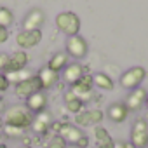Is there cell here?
Returning a JSON list of instances; mask_svg holds the SVG:
<instances>
[{"label":"cell","mask_w":148,"mask_h":148,"mask_svg":"<svg viewBox=\"0 0 148 148\" xmlns=\"http://www.w3.org/2000/svg\"><path fill=\"white\" fill-rule=\"evenodd\" d=\"M4 127H11V129H16V131H28L32 127V122H33V115L26 110V106L23 105H11L4 110Z\"/></svg>","instance_id":"cell-1"},{"label":"cell","mask_w":148,"mask_h":148,"mask_svg":"<svg viewBox=\"0 0 148 148\" xmlns=\"http://www.w3.org/2000/svg\"><path fill=\"white\" fill-rule=\"evenodd\" d=\"M56 131L58 136H61L66 145H71L75 148H87L89 146V138L84 134V131L80 127H77L75 124H68V122H56L52 124V127Z\"/></svg>","instance_id":"cell-2"},{"label":"cell","mask_w":148,"mask_h":148,"mask_svg":"<svg viewBox=\"0 0 148 148\" xmlns=\"http://www.w3.org/2000/svg\"><path fill=\"white\" fill-rule=\"evenodd\" d=\"M56 26L66 37H73V35H80L82 23H80V18L73 11H63L56 16Z\"/></svg>","instance_id":"cell-3"},{"label":"cell","mask_w":148,"mask_h":148,"mask_svg":"<svg viewBox=\"0 0 148 148\" xmlns=\"http://www.w3.org/2000/svg\"><path fill=\"white\" fill-rule=\"evenodd\" d=\"M64 52L73 59H84L89 52V44L82 35H73L66 38V49Z\"/></svg>","instance_id":"cell-4"},{"label":"cell","mask_w":148,"mask_h":148,"mask_svg":"<svg viewBox=\"0 0 148 148\" xmlns=\"http://www.w3.org/2000/svg\"><path fill=\"white\" fill-rule=\"evenodd\" d=\"M145 79H146V70H145L143 66H132V68H129L125 73H122V75H120L119 84H120L124 89L132 91V89L139 87V84H141Z\"/></svg>","instance_id":"cell-5"},{"label":"cell","mask_w":148,"mask_h":148,"mask_svg":"<svg viewBox=\"0 0 148 148\" xmlns=\"http://www.w3.org/2000/svg\"><path fill=\"white\" fill-rule=\"evenodd\" d=\"M132 148H148V120L138 119L131 127Z\"/></svg>","instance_id":"cell-6"},{"label":"cell","mask_w":148,"mask_h":148,"mask_svg":"<svg viewBox=\"0 0 148 148\" xmlns=\"http://www.w3.org/2000/svg\"><path fill=\"white\" fill-rule=\"evenodd\" d=\"M40 91H44V87H42V82L37 75H30L28 79H25V80H21L19 84L14 86V94L21 99H26L32 94L40 92Z\"/></svg>","instance_id":"cell-7"},{"label":"cell","mask_w":148,"mask_h":148,"mask_svg":"<svg viewBox=\"0 0 148 148\" xmlns=\"http://www.w3.org/2000/svg\"><path fill=\"white\" fill-rule=\"evenodd\" d=\"M105 119V113L99 108H92V110H82L80 113H77L73 117V124L77 127H91V125H99Z\"/></svg>","instance_id":"cell-8"},{"label":"cell","mask_w":148,"mask_h":148,"mask_svg":"<svg viewBox=\"0 0 148 148\" xmlns=\"http://www.w3.org/2000/svg\"><path fill=\"white\" fill-rule=\"evenodd\" d=\"M42 42V30H21L16 35V44L21 51H28L37 47Z\"/></svg>","instance_id":"cell-9"},{"label":"cell","mask_w":148,"mask_h":148,"mask_svg":"<svg viewBox=\"0 0 148 148\" xmlns=\"http://www.w3.org/2000/svg\"><path fill=\"white\" fill-rule=\"evenodd\" d=\"M92 87H94V82H92V75L91 73H86V75L82 77V79H79L75 84L71 86V92L75 94L80 101H87V99H91V96H92Z\"/></svg>","instance_id":"cell-10"},{"label":"cell","mask_w":148,"mask_h":148,"mask_svg":"<svg viewBox=\"0 0 148 148\" xmlns=\"http://www.w3.org/2000/svg\"><path fill=\"white\" fill-rule=\"evenodd\" d=\"M28 61H30V56H28L26 51H16V52H12V54L9 56V59H7V66H5L4 73L7 75V73L21 71V70L26 68Z\"/></svg>","instance_id":"cell-11"},{"label":"cell","mask_w":148,"mask_h":148,"mask_svg":"<svg viewBox=\"0 0 148 148\" xmlns=\"http://www.w3.org/2000/svg\"><path fill=\"white\" fill-rule=\"evenodd\" d=\"M47 103H49V99H47V94L44 91L35 92V94H32L30 98L25 99V106H26V110L32 115H37V113L45 112L47 110Z\"/></svg>","instance_id":"cell-12"},{"label":"cell","mask_w":148,"mask_h":148,"mask_svg":"<svg viewBox=\"0 0 148 148\" xmlns=\"http://www.w3.org/2000/svg\"><path fill=\"white\" fill-rule=\"evenodd\" d=\"M87 73V68L80 63H68L66 68L63 70V82L68 84V86H73L79 79H82L84 75Z\"/></svg>","instance_id":"cell-13"},{"label":"cell","mask_w":148,"mask_h":148,"mask_svg":"<svg viewBox=\"0 0 148 148\" xmlns=\"http://www.w3.org/2000/svg\"><path fill=\"white\" fill-rule=\"evenodd\" d=\"M52 117H51V113L45 110V112H42V113H37V115H33V122H32V131L35 132V134H38V136H45L49 131H51V127H52Z\"/></svg>","instance_id":"cell-14"},{"label":"cell","mask_w":148,"mask_h":148,"mask_svg":"<svg viewBox=\"0 0 148 148\" xmlns=\"http://www.w3.org/2000/svg\"><path fill=\"white\" fill-rule=\"evenodd\" d=\"M146 96H148V92L139 86V87H136V89H132V91L129 92V96L125 98V103H124V105L127 106L129 112H138V110H141V108L145 106Z\"/></svg>","instance_id":"cell-15"},{"label":"cell","mask_w":148,"mask_h":148,"mask_svg":"<svg viewBox=\"0 0 148 148\" xmlns=\"http://www.w3.org/2000/svg\"><path fill=\"white\" fill-rule=\"evenodd\" d=\"M45 21V14L42 9L33 7L28 11V14L23 19V30H40Z\"/></svg>","instance_id":"cell-16"},{"label":"cell","mask_w":148,"mask_h":148,"mask_svg":"<svg viewBox=\"0 0 148 148\" xmlns=\"http://www.w3.org/2000/svg\"><path fill=\"white\" fill-rule=\"evenodd\" d=\"M37 77L40 79V82H42V87H44V89H52V87L59 82V73H56V71L49 70L47 66H42V68L38 70Z\"/></svg>","instance_id":"cell-17"},{"label":"cell","mask_w":148,"mask_h":148,"mask_svg":"<svg viewBox=\"0 0 148 148\" xmlns=\"http://www.w3.org/2000/svg\"><path fill=\"white\" fill-rule=\"evenodd\" d=\"M94 138H96L98 148H115V141H113L112 134L103 125H96L94 127Z\"/></svg>","instance_id":"cell-18"},{"label":"cell","mask_w":148,"mask_h":148,"mask_svg":"<svg viewBox=\"0 0 148 148\" xmlns=\"http://www.w3.org/2000/svg\"><path fill=\"white\" fill-rule=\"evenodd\" d=\"M127 115H129V110H127V106H125L124 103H120V101L108 106V119H110L112 122H115V124L124 122V120L127 119Z\"/></svg>","instance_id":"cell-19"},{"label":"cell","mask_w":148,"mask_h":148,"mask_svg":"<svg viewBox=\"0 0 148 148\" xmlns=\"http://www.w3.org/2000/svg\"><path fill=\"white\" fill-rule=\"evenodd\" d=\"M68 61H70V56H68L64 51H59V52H56V54L47 61V64H45V66H47L49 70H52V71L59 73V71H63V70L66 68Z\"/></svg>","instance_id":"cell-20"},{"label":"cell","mask_w":148,"mask_h":148,"mask_svg":"<svg viewBox=\"0 0 148 148\" xmlns=\"http://www.w3.org/2000/svg\"><path fill=\"white\" fill-rule=\"evenodd\" d=\"M64 106H66V112L77 115L84 110V101H80L71 91H66L64 92Z\"/></svg>","instance_id":"cell-21"},{"label":"cell","mask_w":148,"mask_h":148,"mask_svg":"<svg viewBox=\"0 0 148 148\" xmlns=\"http://www.w3.org/2000/svg\"><path fill=\"white\" fill-rule=\"evenodd\" d=\"M92 82H94L96 87H99V89H103V91H113V87H115L113 80L106 75V73H103V71L94 73V75H92Z\"/></svg>","instance_id":"cell-22"},{"label":"cell","mask_w":148,"mask_h":148,"mask_svg":"<svg viewBox=\"0 0 148 148\" xmlns=\"http://www.w3.org/2000/svg\"><path fill=\"white\" fill-rule=\"evenodd\" d=\"M14 23V12L4 5H0V26L9 30V26Z\"/></svg>","instance_id":"cell-23"},{"label":"cell","mask_w":148,"mask_h":148,"mask_svg":"<svg viewBox=\"0 0 148 148\" xmlns=\"http://www.w3.org/2000/svg\"><path fill=\"white\" fill-rule=\"evenodd\" d=\"M45 148H68V145H66V141H64L61 136L54 134V136L49 139V143L45 145Z\"/></svg>","instance_id":"cell-24"},{"label":"cell","mask_w":148,"mask_h":148,"mask_svg":"<svg viewBox=\"0 0 148 148\" xmlns=\"http://www.w3.org/2000/svg\"><path fill=\"white\" fill-rule=\"evenodd\" d=\"M9 87H11V84L7 82L5 75H4V73H0V98H2V96L9 91Z\"/></svg>","instance_id":"cell-25"},{"label":"cell","mask_w":148,"mask_h":148,"mask_svg":"<svg viewBox=\"0 0 148 148\" xmlns=\"http://www.w3.org/2000/svg\"><path fill=\"white\" fill-rule=\"evenodd\" d=\"M7 59H9V56L5 52H0V73H4V70L7 66Z\"/></svg>","instance_id":"cell-26"},{"label":"cell","mask_w":148,"mask_h":148,"mask_svg":"<svg viewBox=\"0 0 148 148\" xmlns=\"http://www.w3.org/2000/svg\"><path fill=\"white\" fill-rule=\"evenodd\" d=\"M9 38V30L4 28V26H0V44H5Z\"/></svg>","instance_id":"cell-27"},{"label":"cell","mask_w":148,"mask_h":148,"mask_svg":"<svg viewBox=\"0 0 148 148\" xmlns=\"http://www.w3.org/2000/svg\"><path fill=\"white\" fill-rule=\"evenodd\" d=\"M5 110V105H4V99L0 98V112H4Z\"/></svg>","instance_id":"cell-28"},{"label":"cell","mask_w":148,"mask_h":148,"mask_svg":"<svg viewBox=\"0 0 148 148\" xmlns=\"http://www.w3.org/2000/svg\"><path fill=\"white\" fill-rule=\"evenodd\" d=\"M0 145H4V134H2V131H0Z\"/></svg>","instance_id":"cell-29"},{"label":"cell","mask_w":148,"mask_h":148,"mask_svg":"<svg viewBox=\"0 0 148 148\" xmlns=\"http://www.w3.org/2000/svg\"><path fill=\"white\" fill-rule=\"evenodd\" d=\"M4 127V119H2V115H0V129Z\"/></svg>","instance_id":"cell-30"},{"label":"cell","mask_w":148,"mask_h":148,"mask_svg":"<svg viewBox=\"0 0 148 148\" xmlns=\"http://www.w3.org/2000/svg\"><path fill=\"white\" fill-rule=\"evenodd\" d=\"M145 106L148 108V96H146V101H145Z\"/></svg>","instance_id":"cell-31"},{"label":"cell","mask_w":148,"mask_h":148,"mask_svg":"<svg viewBox=\"0 0 148 148\" xmlns=\"http://www.w3.org/2000/svg\"><path fill=\"white\" fill-rule=\"evenodd\" d=\"M0 148H7V146H5V145H0Z\"/></svg>","instance_id":"cell-32"},{"label":"cell","mask_w":148,"mask_h":148,"mask_svg":"<svg viewBox=\"0 0 148 148\" xmlns=\"http://www.w3.org/2000/svg\"><path fill=\"white\" fill-rule=\"evenodd\" d=\"M21 148H32V146H21Z\"/></svg>","instance_id":"cell-33"},{"label":"cell","mask_w":148,"mask_h":148,"mask_svg":"<svg viewBox=\"0 0 148 148\" xmlns=\"http://www.w3.org/2000/svg\"><path fill=\"white\" fill-rule=\"evenodd\" d=\"M71 148H75V146H71Z\"/></svg>","instance_id":"cell-34"}]
</instances>
